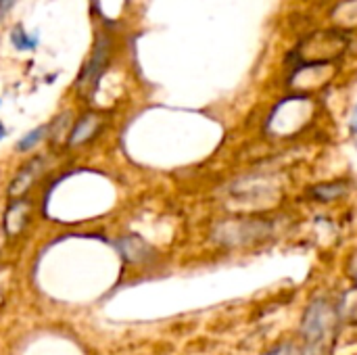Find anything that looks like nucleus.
<instances>
[{
  "label": "nucleus",
  "mask_w": 357,
  "mask_h": 355,
  "mask_svg": "<svg viewBox=\"0 0 357 355\" xmlns=\"http://www.w3.org/2000/svg\"><path fill=\"white\" fill-rule=\"evenodd\" d=\"M349 130H351V134L357 136V105L354 107V113H351V119H349Z\"/></svg>",
  "instance_id": "obj_13"
},
{
  "label": "nucleus",
  "mask_w": 357,
  "mask_h": 355,
  "mask_svg": "<svg viewBox=\"0 0 357 355\" xmlns=\"http://www.w3.org/2000/svg\"><path fill=\"white\" fill-rule=\"evenodd\" d=\"M331 318H333V314H331L328 305L322 303V301H316L307 310L305 324H303V333H305L307 347H318L320 343H324L326 333L331 328Z\"/></svg>",
  "instance_id": "obj_4"
},
{
  "label": "nucleus",
  "mask_w": 357,
  "mask_h": 355,
  "mask_svg": "<svg viewBox=\"0 0 357 355\" xmlns=\"http://www.w3.org/2000/svg\"><path fill=\"white\" fill-rule=\"evenodd\" d=\"M270 232V224L266 220H253V218H232L215 224L213 239L222 245L236 247V245H249Z\"/></svg>",
  "instance_id": "obj_2"
},
{
  "label": "nucleus",
  "mask_w": 357,
  "mask_h": 355,
  "mask_svg": "<svg viewBox=\"0 0 357 355\" xmlns=\"http://www.w3.org/2000/svg\"><path fill=\"white\" fill-rule=\"evenodd\" d=\"M6 138V128H4V123L0 121V140H4Z\"/></svg>",
  "instance_id": "obj_15"
},
{
  "label": "nucleus",
  "mask_w": 357,
  "mask_h": 355,
  "mask_svg": "<svg viewBox=\"0 0 357 355\" xmlns=\"http://www.w3.org/2000/svg\"><path fill=\"white\" fill-rule=\"evenodd\" d=\"M111 56H113V40L107 33H100L92 46L90 56L82 65V71L77 73V80H75V90L82 98H88L96 92L98 82H100L105 69L109 67Z\"/></svg>",
  "instance_id": "obj_1"
},
{
  "label": "nucleus",
  "mask_w": 357,
  "mask_h": 355,
  "mask_svg": "<svg viewBox=\"0 0 357 355\" xmlns=\"http://www.w3.org/2000/svg\"><path fill=\"white\" fill-rule=\"evenodd\" d=\"M10 44L17 52H31L38 48L40 44V38L38 33H31L23 27V23H17L10 31Z\"/></svg>",
  "instance_id": "obj_9"
},
{
  "label": "nucleus",
  "mask_w": 357,
  "mask_h": 355,
  "mask_svg": "<svg viewBox=\"0 0 357 355\" xmlns=\"http://www.w3.org/2000/svg\"><path fill=\"white\" fill-rule=\"evenodd\" d=\"M270 355H297L295 349H291V347H280L278 352H272Z\"/></svg>",
  "instance_id": "obj_14"
},
{
  "label": "nucleus",
  "mask_w": 357,
  "mask_h": 355,
  "mask_svg": "<svg viewBox=\"0 0 357 355\" xmlns=\"http://www.w3.org/2000/svg\"><path fill=\"white\" fill-rule=\"evenodd\" d=\"M48 138V126H38L33 130H29L27 134H23L17 142H15V149L19 153H31L42 140Z\"/></svg>",
  "instance_id": "obj_10"
},
{
  "label": "nucleus",
  "mask_w": 357,
  "mask_h": 355,
  "mask_svg": "<svg viewBox=\"0 0 357 355\" xmlns=\"http://www.w3.org/2000/svg\"><path fill=\"white\" fill-rule=\"evenodd\" d=\"M349 184L345 180H337V182H324V184H316L310 195L320 201V203H331V201H337L341 197H345L349 192Z\"/></svg>",
  "instance_id": "obj_7"
},
{
  "label": "nucleus",
  "mask_w": 357,
  "mask_h": 355,
  "mask_svg": "<svg viewBox=\"0 0 357 355\" xmlns=\"http://www.w3.org/2000/svg\"><path fill=\"white\" fill-rule=\"evenodd\" d=\"M73 128V111H63L48 123V140L52 144L67 142V136Z\"/></svg>",
  "instance_id": "obj_8"
},
{
  "label": "nucleus",
  "mask_w": 357,
  "mask_h": 355,
  "mask_svg": "<svg viewBox=\"0 0 357 355\" xmlns=\"http://www.w3.org/2000/svg\"><path fill=\"white\" fill-rule=\"evenodd\" d=\"M46 172V157L44 155H33L29 157L19 169L17 174L13 176V180L8 182V188H6V195L10 199H17V197H25L31 186L42 178V174Z\"/></svg>",
  "instance_id": "obj_3"
},
{
  "label": "nucleus",
  "mask_w": 357,
  "mask_h": 355,
  "mask_svg": "<svg viewBox=\"0 0 357 355\" xmlns=\"http://www.w3.org/2000/svg\"><path fill=\"white\" fill-rule=\"evenodd\" d=\"M119 249L123 253V257H128L130 262H140L142 253L140 251H149V247L138 239V236H126L119 241Z\"/></svg>",
  "instance_id": "obj_11"
},
{
  "label": "nucleus",
  "mask_w": 357,
  "mask_h": 355,
  "mask_svg": "<svg viewBox=\"0 0 357 355\" xmlns=\"http://www.w3.org/2000/svg\"><path fill=\"white\" fill-rule=\"evenodd\" d=\"M102 128V115L100 113H96V111H86V113H82L75 121H73V128H71V132H69V136H67V142H65V146H82V144H86V142H90L96 134H98V130Z\"/></svg>",
  "instance_id": "obj_5"
},
{
  "label": "nucleus",
  "mask_w": 357,
  "mask_h": 355,
  "mask_svg": "<svg viewBox=\"0 0 357 355\" xmlns=\"http://www.w3.org/2000/svg\"><path fill=\"white\" fill-rule=\"evenodd\" d=\"M31 216V201L25 197H17L8 203L6 211H4V230L8 236L19 234L23 230V226L27 224Z\"/></svg>",
  "instance_id": "obj_6"
},
{
  "label": "nucleus",
  "mask_w": 357,
  "mask_h": 355,
  "mask_svg": "<svg viewBox=\"0 0 357 355\" xmlns=\"http://www.w3.org/2000/svg\"><path fill=\"white\" fill-rule=\"evenodd\" d=\"M17 2H19V0H0V21L15 8Z\"/></svg>",
  "instance_id": "obj_12"
}]
</instances>
